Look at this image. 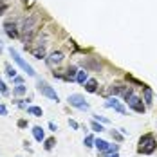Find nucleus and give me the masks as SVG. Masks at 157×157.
<instances>
[{"label":"nucleus","instance_id":"nucleus-29","mask_svg":"<svg viewBox=\"0 0 157 157\" xmlns=\"http://www.w3.org/2000/svg\"><path fill=\"white\" fill-rule=\"evenodd\" d=\"M96 121H101V123H109V119L107 117H103V116H94Z\"/></svg>","mask_w":157,"mask_h":157},{"label":"nucleus","instance_id":"nucleus-8","mask_svg":"<svg viewBox=\"0 0 157 157\" xmlns=\"http://www.w3.org/2000/svg\"><path fill=\"white\" fill-rule=\"evenodd\" d=\"M4 31H6V34H7L9 38H18V34H20V31H18V27H16L15 22H6V24H4Z\"/></svg>","mask_w":157,"mask_h":157},{"label":"nucleus","instance_id":"nucleus-11","mask_svg":"<svg viewBox=\"0 0 157 157\" xmlns=\"http://www.w3.org/2000/svg\"><path fill=\"white\" fill-rule=\"evenodd\" d=\"M143 94H144V105L152 107V103H154V92H152V89L150 87H143Z\"/></svg>","mask_w":157,"mask_h":157},{"label":"nucleus","instance_id":"nucleus-23","mask_svg":"<svg viewBox=\"0 0 157 157\" xmlns=\"http://www.w3.org/2000/svg\"><path fill=\"white\" fill-rule=\"evenodd\" d=\"M94 137H92V136H87V137H85V139H83V144H85V146H87V148H90V146H94Z\"/></svg>","mask_w":157,"mask_h":157},{"label":"nucleus","instance_id":"nucleus-19","mask_svg":"<svg viewBox=\"0 0 157 157\" xmlns=\"http://www.w3.org/2000/svg\"><path fill=\"white\" fill-rule=\"evenodd\" d=\"M38 45H40V44H38ZM33 54H34L38 60H42V58L45 56V47H44V45H40L38 49H33Z\"/></svg>","mask_w":157,"mask_h":157},{"label":"nucleus","instance_id":"nucleus-32","mask_svg":"<svg viewBox=\"0 0 157 157\" xmlns=\"http://www.w3.org/2000/svg\"><path fill=\"white\" fill-rule=\"evenodd\" d=\"M49 128H51L52 132H56V130H58V126L54 125V123H49Z\"/></svg>","mask_w":157,"mask_h":157},{"label":"nucleus","instance_id":"nucleus-10","mask_svg":"<svg viewBox=\"0 0 157 157\" xmlns=\"http://www.w3.org/2000/svg\"><path fill=\"white\" fill-rule=\"evenodd\" d=\"M62 60H63V54L60 52V51H58V52H52V54L47 58V65L49 67H54V65L62 63Z\"/></svg>","mask_w":157,"mask_h":157},{"label":"nucleus","instance_id":"nucleus-14","mask_svg":"<svg viewBox=\"0 0 157 157\" xmlns=\"http://www.w3.org/2000/svg\"><path fill=\"white\" fill-rule=\"evenodd\" d=\"M85 90L87 92H96L98 90V81L96 79H87L85 81Z\"/></svg>","mask_w":157,"mask_h":157},{"label":"nucleus","instance_id":"nucleus-16","mask_svg":"<svg viewBox=\"0 0 157 157\" xmlns=\"http://www.w3.org/2000/svg\"><path fill=\"white\" fill-rule=\"evenodd\" d=\"M27 114H31L34 117H42L44 116V112H42L40 107H27Z\"/></svg>","mask_w":157,"mask_h":157},{"label":"nucleus","instance_id":"nucleus-6","mask_svg":"<svg viewBox=\"0 0 157 157\" xmlns=\"http://www.w3.org/2000/svg\"><path fill=\"white\" fill-rule=\"evenodd\" d=\"M126 103H128V109L136 110L137 114H143V112H144V109H146V105H143V99L139 98V96H136V94L130 96V98L126 99Z\"/></svg>","mask_w":157,"mask_h":157},{"label":"nucleus","instance_id":"nucleus-9","mask_svg":"<svg viewBox=\"0 0 157 157\" xmlns=\"http://www.w3.org/2000/svg\"><path fill=\"white\" fill-rule=\"evenodd\" d=\"M83 67H85V71H99L101 69V65L96 60H92V58H85L83 60Z\"/></svg>","mask_w":157,"mask_h":157},{"label":"nucleus","instance_id":"nucleus-33","mask_svg":"<svg viewBox=\"0 0 157 157\" xmlns=\"http://www.w3.org/2000/svg\"><path fill=\"white\" fill-rule=\"evenodd\" d=\"M2 51H4V45H2V42H0V52H2Z\"/></svg>","mask_w":157,"mask_h":157},{"label":"nucleus","instance_id":"nucleus-7","mask_svg":"<svg viewBox=\"0 0 157 157\" xmlns=\"http://www.w3.org/2000/svg\"><path fill=\"white\" fill-rule=\"evenodd\" d=\"M105 107H107V109H114L117 114H121V116H125V114H126L125 107H123V105H121L116 98H109V99L105 101Z\"/></svg>","mask_w":157,"mask_h":157},{"label":"nucleus","instance_id":"nucleus-17","mask_svg":"<svg viewBox=\"0 0 157 157\" xmlns=\"http://www.w3.org/2000/svg\"><path fill=\"white\" fill-rule=\"evenodd\" d=\"M76 74H78V69H76L74 65H71V67L67 69V74H65V79H71V81H72Z\"/></svg>","mask_w":157,"mask_h":157},{"label":"nucleus","instance_id":"nucleus-18","mask_svg":"<svg viewBox=\"0 0 157 157\" xmlns=\"http://www.w3.org/2000/svg\"><path fill=\"white\" fill-rule=\"evenodd\" d=\"M89 79V76H87V71H78V74H76V81L78 83H81V85H85V81Z\"/></svg>","mask_w":157,"mask_h":157},{"label":"nucleus","instance_id":"nucleus-20","mask_svg":"<svg viewBox=\"0 0 157 157\" xmlns=\"http://www.w3.org/2000/svg\"><path fill=\"white\" fill-rule=\"evenodd\" d=\"M25 92H27V89H25L22 83H20V85H16L15 89H13V94H15V96H24Z\"/></svg>","mask_w":157,"mask_h":157},{"label":"nucleus","instance_id":"nucleus-12","mask_svg":"<svg viewBox=\"0 0 157 157\" xmlns=\"http://www.w3.org/2000/svg\"><path fill=\"white\" fill-rule=\"evenodd\" d=\"M33 136H34V139L38 143H42L45 139V134H44V128L42 126H33Z\"/></svg>","mask_w":157,"mask_h":157},{"label":"nucleus","instance_id":"nucleus-30","mask_svg":"<svg viewBox=\"0 0 157 157\" xmlns=\"http://www.w3.org/2000/svg\"><path fill=\"white\" fill-rule=\"evenodd\" d=\"M0 116H7V109L4 105H0Z\"/></svg>","mask_w":157,"mask_h":157},{"label":"nucleus","instance_id":"nucleus-31","mask_svg":"<svg viewBox=\"0 0 157 157\" xmlns=\"http://www.w3.org/2000/svg\"><path fill=\"white\" fill-rule=\"evenodd\" d=\"M18 126H20V128H25V126H27V121H25V119H20V121H18Z\"/></svg>","mask_w":157,"mask_h":157},{"label":"nucleus","instance_id":"nucleus-2","mask_svg":"<svg viewBox=\"0 0 157 157\" xmlns=\"http://www.w3.org/2000/svg\"><path fill=\"white\" fill-rule=\"evenodd\" d=\"M157 148V143H155V137L152 134H146L139 139V154H144V155H150L154 154Z\"/></svg>","mask_w":157,"mask_h":157},{"label":"nucleus","instance_id":"nucleus-22","mask_svg":"<svg viewBox=\"0 0 157 157\" xmlns=\"http://www.w3.org/2000/svg\"><path fill=\"white\" fill-rule=\"evenodd\" d=\"M54 143H56V141H54V137H49V139H45V144H44V146H45V150H47V152L54 148Z\"/></svg>","mask_w":157,"mask_h":157},{"label":"nucleus","instance_id":"nucleus-26","mask_svg":"<svg viewBox=\"0 0 157 157\" xmlns=\"http://www.w3.org/2000/svg\"><path fill=\"white\" fill-rule=\"evenodd\" d=\"M0 94H4V96L9 94V90H7V85L2 81V78H0Z\"/></svg>","mask_w":157,"mask_h":157},{"label":"nucleus","instance_id":"nucleus-1","mask_svg":"<svg viewBox=\"0 0 157 157\" xmlns=\"http://www.w3.org/2000/svg\"><path fill=\"white\" fill-rule=\"evenodd\" d=\"M34 27H36V18L34 16L24 18V22H22V40H24V44H27V42L33 40V34L36 31Z\"/></svg>","mask_w":157,"mask_h":157},{"label":"nucleus","instance_id":"nucleus-25","mask_svg":"<svg viewBox=\"0 0 157 157\" xmlns=\"http://www.w3.org/2000/svg\"><path fill=\"white\" fill-rule=\"evenodd\" d=\"M117 150H119V146H117V144H109L107 152H103V154H107V155H110V154H116Z\"/></svg>","mask_w":157,"mask_h":157},{"label":"nucleus","instance_id":"nucleus-3","mask_svg":"<svg viewBox=\"0 0 157 157\" xmlns=\"http://www.w3.org/2000/svg\"><path fill=\"white\" fill-rule=\"evenodd\" d=\"M36 89H38V92L42 96H45V98H49V99H52V101H60V96L56 94V90L49 85L47 81H44V79H40L38 83H36Z\"/></svg>","mask_w":157,"mask_h":157},{"label":"nucleus","instance_id":"nucleus-28","mask_svg":"<svg viewBox=\"0 0 157 157\" xmlns=\"http://www.w3.org/2000/svg\"><path fill=\"white\" fill-rule=\"evenodd\" d=\"M69 126H71V128H74V130H78V128H79V125L74 121V119H69Z\"/></svg>","mask_w":157,"mask_h":157},{"label":"nucleus","instance_id":"nucleus-24","mask_svg":"<svg viewBox=\"0 0 157 157\" xmlns=\"http://www.w3.org/2000/svg\"><path fill=\"white\" fill-rule=\"evenodd\" d=\"M6 74H7L9 78H16V71L11 67V65H6Z\"/></svg>","mask_w":157,"mask_h":157},{"label":"nucleus","instance_id":"nucleus-13","mask_svg":"<svg viewBox=\"0 0 157 157\" xmlns=\"http://www.w3.org/2000/svg\"><path fill=\"white\" fill-rule=\"evenodd\" d=\"M126 92V87L125 85H112L109 89V94L112 96H117V94H125Z\"/></svg>","mask_w":157,"mask_h":157},{"label":"nucleus","instance_id":"nucleus-5","mask_svg":"<svg viewBox=\"0 0 157 157\" xmlns=\"http://www.w3.org/2000/svg\"><path fill=\"white\" fill-rule=\"evenodd\" d=\"M69 105L74 107V109H79V110H89V103L85 101V98L81 94H71L69 96Z\"/></svg>","mask_w":157,"mask_h":157},{"label":"nucleus","instance_id":"nucleus-15","mask_svg":"<svg viewBox=\"0 0 157 157\" xmlns=\"http://www.w3.org/2000/svg\"><path fill=\"white\" fill-rule=\"evenodd\" d=\"M94 146L98 148V152H107V148H109V143L103 141V139H96V141H94Z\"/></svg>","mask_w":157,"mask_h":157},{"label":"nucleus","instance_id":"nucleus-4","mask_svg":"<svg viewBox=\"0 0 157 157\" xmlns=\"http://www.w3.org/2000/svg\"><path fill=\"white\" fill-rule=\"evenodd\" d=\"M9 54H11V58H13V60H15V62L18 63V65H20V67H22L27 74H29V76H36L34 69H33L31 65H29V63H27L24 58H22V56H20V54H18V51H15V49L11 47V49H9Z\"/></svg>","mask_w":157,"mask_h":157},{"label":"nucleus","instance_id":"nucleus-27","mask_svg":"<svg viewBox=\"0 0 157 157\" xmlns=\"http://www.w3.org/2000/svg\"><path fill=\"white\" fill-rule=\"evenodd\" d=\"M110 134H112V137H114L116 141H123V134H119V132H116V130H112Z\"/></svg>","mask_w":157,"mask_h":157},{"label":"nucleus","instance_id":"nucleus-21","mask_svg":"<svg viewBox=\"0 0 157 157\" xmlns=\"http://www.w3.org/2000/svg\"><path fill=\"white\" fill-rule=\"evenodd\" d=\"M90 126H92V130H94V132H103V130H105V128H103V125H101L99 121H96V119H92Z\"/></svg>","mask_w":157,"mask_h":157}]
</instances>
